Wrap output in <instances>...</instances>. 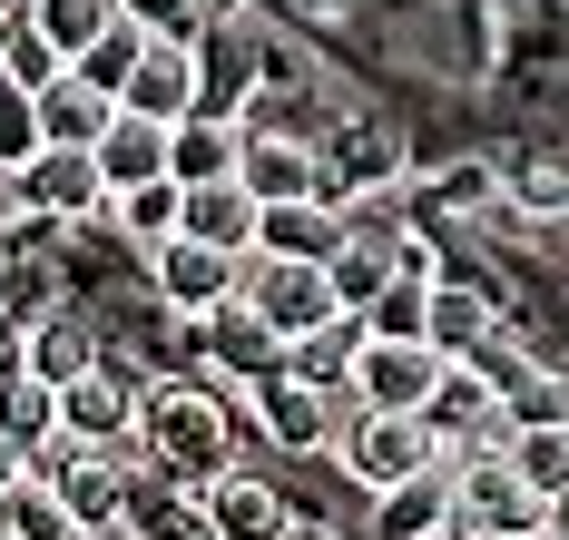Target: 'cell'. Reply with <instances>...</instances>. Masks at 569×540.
<instances>
[{"mask_svg": "<svg viewBox=\"0 0 569 540\" xmlns=\"http://www.w3.org/2000/svg\"><path fill=\"white\" fill-rule=\"evenodd\" d=\"M0 432L20 442V452H40V442H59V393L40 383V373H0Z\"/></svg>", "mask_w": 569, "mask_h": 540, "instance_id": "cell-30", "label": "cell"}, {"mask_svg": "<svg viewBox=\"0 0 569 540\" xmlns=\"http://www.w3.org/2000/svg\"><path fill=\"white\" fill-rule=\"evenodd\" d=\"M236 432H246V413L227 403V383L168 373V383L138 393V442H128V462L177 481V491H207V481L236 472Z\"/></svg>", "mask_w": 569, "mask_h": 540, "instance_id": "cell-1", "label": "cell"}, {"mask_svg": "<svg viewBox=\"0 0 569 540\" xmlns=\"http://www.w3.org/2000/svg\"><path fill=\"white\" fill-rule=\"evenodd\" d=\"M109 217H118V237L138 246V256H158L168 237H187V187H177V178L128 187V197H109Z\"/></svg>", "mask_w": 569, "mask_h": 540, "instance_id": "cell-27", "label": "cell"}, {"mask_svg": "<svg viewBox=\"0 0 569 540\" xmlns=\"http://www.w3.org/2000/svg\"><path fill=\"white\" fill-rule=\"evenodd\" d=\"M363 334H373L363 314H335L325 334L284 344V373H295V383H315V393H343V403H353V363H363Z\"/></svg>", "mask_w": 569, "mask_h": 540, "instance_id": "cell-23", "label": "cell"}, {"mask_svg": "<svg viewBox=\"0 0 569 540\" xmlns=\"http://www.w3.org/2000/svg\"><path fill=\"white\" fill-rule=\"evenodd\" d=\"M432 207H452V217H481V207H501V168H481V158H461V168H442V187H432Z\"/></svg>", "mask_w": 569, "mask_h": 540, "instance_id": "cell-35", "label": "cell"}, {"mask_svg": "<svg viewBox=\"0 0 569 540\" xmlns=\"http://www.w3.org/2000/svg\"><path fill=\"white\" fill-rule=\"evenodd\" d=\"M10 363H20V373H40L50 393H69L79 373H99L109 354H99L89 314H69V304H50V314H30V324H20V344H10Z\"/></svg>", "mask_w": 569, "mask_h": 540, "instance_id": "cell-15", "label": "cell"}, {"mask_svg": "<svg viewBox=\"0 0 569 540\" xmlns=\"http://www.w3.org/2000/svg\"><path fill=\"white\" fill-rule=\"evenodd\" d=\"M256 227H266V207L246 197V187H187V237L217 246V256H256Z\"/></svg>", "mask_w": 569, "mask_h": 540, "instance_id": "cell-24", "label": "cell"}, {"mask_svg": "<svg viewBox=\"0 0 569 540\" xmlns=\"http://www.w3.org/2000/svg\"><path fill=\"white\" fill-rule=\"evenodd\" d=\"M501 197L520 217H569V148H520L501 168Z\"/></svg>", "mask_w": 569, "mask_h": 540, "instance_id": "cell-28", "label": "cell"}, {"mask_svg": "<svg viewBox=\"0 0 569 540\" xmlns=\"http://www.w3.org/2000/svg\"><path fill=\"white\" fill-rule=\"evenodd\" d=\"M89 158H99L109 197H128V187H158V178H168V128H158V119H138V109H118L109 138H99Z\"/></svg>", "mask_w": 569, "mask_h": 540, "instance_id": "cell-20", "label": "cell"}, {"mask_svg": "<svg viewBox=\"0 0 569 540\" xmlns=\"http://www.w3.org/2000/svg\"><path fill=\"white\" fill-rule=\"evenodd\" d=\"M540 540H569V501H560V511H550V531H540Z\"/></svg>", "mask_w": 569, "mask_h": 540, "instance_id": "cell-41", "label": "cell"}, {"mask_svg": "<svg viewBox=\"0 0 569 540\" xmlns=\"http://www.w3.org/2000/svg\"><path fill=\"white\" fill-rule=\"evenodd\" d=\"M30 30V0H0V60H10V40Z\"/></svg>", "mask_w": 569, "mask_h": 540, "instance_id": "cell-40", "label": "cell"}, {"mask_svg": "<svg viewBox=\"0 0 569 540\" xmlns=\"http://www.w3.org/2000/svg\"><path fill=\"white\" fill-rule=\"evenodd\" d=\"M128 20H148L158 40H187V30H207V0H118Z\"/></svg>", "mask_w": 569, "mask_h": 540, "instance_id": "cell-37", "label": "cell"}, {"mask_svg": "<svg viewBox=\"0 0 569 540\" xmlns=\"http://www.w3.org/2000/svg\"><path fill=\"white\" fill-rule=\"evenodd\" d=\"M207 363H217V373H246V383H266V373H284V344L256 324V304L236 296L227 314H207Z\"/></svg>", "mask_w": 569, "mask_h": 540, "instance_id": "cell-25", "label": "cell"}, {"mask_svg": "<svg viewBox=\"0 0 569 540\" xmlns=\"http://www.w3.org/2000/svg\"><path fill=\"white\" fill-rule=\"evenodd\" d=\"M452 354L422 344V334H363V363H353V403L363 413H432Z\"/></svg>", "mask_w": 569, "mask_h": 540, "instance_id": "cell-6", "label": "cell"}, {"mask_svg": "<svg viewBox=\"0 0 569 540\" xmlns=\"http://www.w3.org/2000/svg\"><path fill=\"white\" fill-rule=\"evenodd\" d=\"M10 207L40 217V227H89V217H109V178H99L89 148H40V158L10 178Z\"/></svg>", "mask_w": 569, "mask_h": 540, "instance_id": "cell-9", "label": "cell"}, {"mask_svg": "<svg viewBox=\"0 0 569 540\" xmlns=\"http://www.w3.org/2000/svg\"><path fill=\"white\" fill-rule=\"evenodd\" d=\"M560 422H569V383L530 363L511 393H501V442H511V432H560Z\"/></svg>", "mask_w": 569, "mask_h": 540, "instance_id": "cell-32", "label": "cell"}, {"mask_svg": "<svg viewBox=\"0 0 569 540\" xmlns=\"http://www.w3.org/2000/svg\"><path fill=\"white\" fill-rule=\"evenodd\" d=\"M343 237H353V217H335L325 197H305V207H266V227H256V256H295V266H335Z\"/></svg>", "mask_w": 569, "mask_h": 540, "instance_id": "cell-19", "label": "cell"}, {"mask_svg": "<svg viewBox=\"0 0 569 540\" xmlns=\"http://www.w3.org/2000/svg\"><path fill=\"white\" fill-rule=\"evenodd\" d=\"M246 158V128L236 119H177L168 128V178L177 187H227Z\"/></svg>", "mask_w": 569, "mask_h": 540, "instance_id": "cell-21", "label": "cell"}, {"mask_svg": "<svg viewBox=\"0 0 569 540\" xmlns=\"http://www.w3.org/2000/svg\"><path fill=\"white\" fill-rule=\"evenodd\" d=\"M422 304H432V286H412V276H402L393 296L363 314V324H373V334H422Z\"/></svg>", "mask_w": 569, "mask_h": 540, "instance_id": "cell-38", "label": "cell"}, {"mask_svg": "<svg viewBox=\"0 0 569 540\" xmlns=\"http://www.w3.org/2000/svg\"><path fill=\"white\" fill-rule=\"evenodd\" d=\"M30 481H40L89 540L128 531V491H138V462H128V452H99V442H69V432H59V442L30 452Z\"/></svg>", "mask_w": 569, "mask_h": 540, "instance_id": "cell-3", "label": "cell"}, {"mask_svg": "<svg viewBox=\"0 0 569 540\" xmlns=\"http://www.w3.org/2000/svg\"><path fill=\"white\" fill-rule=\"evenodd\" d=\"M236 187H246L256 207H305V197L325 187V168H315V138H295V128H246Z\"/></svg>", "mask_w": 569, "mask_h": 540, "instance_id": "cell-13", "label": "cell"}, {"mask_svg": "<svg viewBox=\"0 0 569 540\" xmlns=\"http://www.w3.org/2000/svg\"><path fill=\"white\" fill-rule=\"evenodd\" d=\"M109 20H118V0H30V30H40L69 69L99 50V30H109Z\"/></svg>", "mask_w": 569, "mask_h": 540, "instance_id": "cell-29", "label": "cell"}, {"mask_svg": "<svg viewBox=\"0 0 569 540\" xmlns=\"http://www.w3.org/2000/svg\"><path fill=\"white\" fill-rule=\"evenodd\" d=\"M10 491H30V452H20V442L0 432V501H10Z\"/></svg>", "mask_w": 569, "mask_h": 540, "instance_id": "cell-39", "label": "cell"}, {"mask_svg": "<svg viewBox=\"0 0 569 540\" xmlns=\"http://www.w3.org/2000/svg\"><path fill=\"white\" fill-rule=\"evenodd\" d=\"M148 40H158V30H148V20H128V10H118L109 30H99V50H89V60H79V79H89V89H128V79H138V60H148Z\"/></svg>", "mask_w": 569, "mask_h": 540, "instance_id": "cell-31", "label": "cell"}, {"mask_svg": "<svg viewBox=\"0 0 569 540\" xmlns=\"http://www.w3.org/2000/svg\"><path fill=\"white\" fill-rule=\"evenodd\" d=\"M452 540H461V531H452Z\"/></svg>", "mask_w": 569, "mask_h": 540, "instance_id": "cell-42", "label": "cell"}, {"mask_svg": "<svg viewBox=\"0 0 569 540\" xmlns=\"http://www.w3.org/2000/svg\"><path fill=\"white\" fill-rule=\"evenodd\" d=\"M335 462H343L353 491H393V481L442 472V442H432V422H422V413H363V403H343Z\"/></svg>", "mask_w": 569, "mask_h": 540, "instance_id": "cell-4", "label": "cell"}, {"mask_svg": "<svg viewBox=\"0 0 569 540\" xmlns=\"http://www.w3.org/2000/svg\"><path fill=\"white\" fill-rule=\"evenodd\" d=\"M315 168H325V207L335 217H363L373 197H393L402 187V138L383 119H335V138H315Z\"/></svg>", "mask_w": 569, "mask_h": 540, "instance_id": "cell-5", "label": "cell"}, {"mask_svg": "<svg viewBox=\"0 0 569 540\" xmlns=\"http://www.w3.org/2000/svg\"><path fill=\"white\" fill-rule=\"evenodd\" d=\"M197 511H207V531H217V540H295V501H284L266 472H246V462H236L227 481H207Z\"/></svg>", "mask_w": 569, "mask_h": 540, "instance_id": "cell-14", "label": "cell"}, {"mask_svg": "<svg viewBox=\"0 0 569 540\" xmlns=\"http://www.w3.org/2000/svg\"><path fill=\"white\" fill-rule=\"evenodd\" d=\"M0 540H89V531H79L50 491L30 481V491H10V501H0Z\"/></svg>", "mask_w": 569, "mask_h": 540, "instance_id": "cell-33", "label": "cell"}, {"mask_svg": "<svg viewBox=\"0 0 569 540\" xmlns=\"http://www.w3.org/2000/svg\"><path fill=\"white\" fill-rule=\"evenodd\" d=\"M109 119H118V99H109V89H89L79 69H59L50 89H40V138H50V148H99Z\"/></svg>", "mask_w": 569, "mask_h": 540, "instance_id": "cell-22", "label": "cell"}, {"mask_svg": "<svg viewBox=\"0 0 569 540\" xmlns=\"http://www.w3.org/2000/svg\"><path fill=\"white\" fill-rule=\"evenodd\" d=\"M491 324H501V304H491V286H452V276H442V286H432V304H422V344H442L452 363L471 354V344H481Z\"/></svg>", "mask_w": 569, "mask_h": 540, "instance_id": "cell-26", "label": "cell"}, {"mask_svg": "<svg viewBox=\"0 0 569 540\" xmlns=\"http://www.w3.org/2000/svg\"><path fill=\"white\" fill-rule=\"evenodd\" d=\"M246 304H256V324H266L276 344H305V334H325L343 314L335 276H325V266H295V256H256V266H246Z\"/></svg>", "mask_w": 569, "mask_h": 540, "instance_id": "cell-8", "label": "cell"}, {"mask_svg": "<svg viewBox=\"0 0 569 540\" xmlns=\"http://www.w3.org/2000/svg\"><path fill=\"white\" fill-rule=\"evenodd\" d=\"M59 69H69V60H59L50 40H40V30H20V40H10V60H0V79H10V89H30V99H40V89H50Z\"/></svg>", "mask_w": 569, "mask_h": 540, "instance_id": "cell-36", "label": "cell"}, {"mask_svg": "<svg viewBox=\"0 0 569 540\" xmlns=\"http://www.w3.org/2000/svg\"><path fill=\"white\" fill-rule=\"evenodd\" d=\"M325 276H335V304H343V314H373V304L402 286V227L353 217V237H343V256L325 266Z\"/></svg>", "mask_w": 569, "mask_h": 540, "instance_id": "cell-16", "label": "cell"}, {"mask_svg": "<svg viewBox=\"0 0 569 540\" xmlns=\"http://www.w3.org/2000/svg\"><path fill=\"white\" fill-rule=\"evenodd\" d=\"M560 501H540L520 481L511 442H481V452H452V531L461 540H540Z\"/></svg>", "mask_w": 569, "mask_h": 540, "instance_id": "cell-2", "label": "cell"}, {"mask_svg": "<svg viewBox=\"0 0 569 540\" xmlns=\"http://www.w3.org/2000/svg\"><path fill=\"white\" fill-rule=\"evenodd\" d=\"M40 148H50V138H40V99L0 79V178H20V168H30Z\"/></svg>", "mask_w": 569, "mask_h": 540, "instance_id": "cell-34", "label": "cell"}, {"mask_svg": "<svg viewBox=\"0 0 569 540\" xmlns=\"http://www.w3.org/2000/svg\"><path fill=\"white\" fill-rule=\"evenodd\" d=\"M138 373L128 363H99V373H79L69 393H59V432L69 442H99V452H128L138 442Z\"/></svg>", "mask_w": 569, "mask_h": 540, "instance_id": "cell-11", "label": "cell"}, {"mask_svg": "<svg viewBox=\"0 0 569 540\" xmlns=\"http://www.w3.org/2000/svg\"><path fill=\"white\" fill-rule=\"evenodd\" d=\"M266 79V40L246 20H207L197 30V119H236L246 128V99Z\"/></svg>", "mask_w": 569, "mask_h": 540, "instance_id": "cell-10", "label": "cell"}, {"mask_svg": "<svg viewBox=\"0 0 569 540\" xmlns=\"http://www.w3.org/2000/svg\"><path fill=\"white\" fill-rule=\"evenodd\" d=\"M373 540H452V462L422 481H393V491H373Z\"/></svg>", "mask_w": 569, "mask_h": 540, "instance_id": "cell-18", "label": "cell"}, {"mask_svg": "<svg viewBox=\"0 0 569 540\" xmlns=\"http://www.w3.org/2000/svg\"><path fill=\"white\" fill-rule=\"evenodd\" d=\"M246 393H256V432H266L276 452H335L343 393H315V383H295V373H266V383H246Z\"/></svg>", "mask_w": 569, "mask_h": 540, "instance_id": "cell-12", "label": "cell"}, {"mask_svg": "<svg viewBox=\"0 0 569 540\" xmlns=\"http://www.w3.org/2000/svg\"><path fill=\"white\" fill-rule=\"evenodd\" d=\"M118 109H138V119H197V40H148V60H138V79L118 89Z\"/></svg>", "mask_w": 569, "mask_h": 540, "instance_id": "cell-17", "label": "cell"}, {"mask_svg": "<svg viewBox=\"0 0 569 540\" xmlns=\"http://www.w3.org/2000/svg\"><path fill=\"white\" fill-rule=\"evenodd\" d=\"M246 266L256 256H217V246H197V237H168L148 256V286H158V304H168L177 324H207V314H227L246 296Z\"/></svg>", "mask_w": 569, "mask_h": 540, "instance_id": "cell-7", "label": "cell"}]
</instances>
